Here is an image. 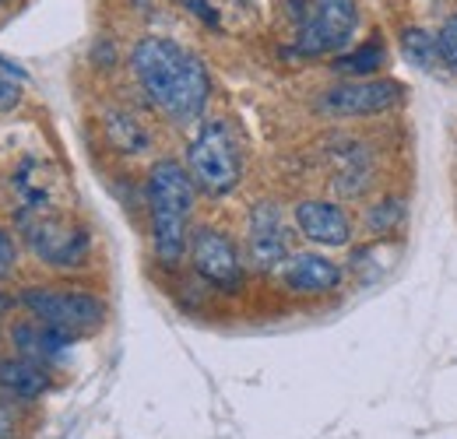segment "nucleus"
Segmentation results:
<instances>
[{
  "label": "nucleus",
  "mask_w": 457,
  "mask_h": 439,
  "mask_svg": "<svg viewBox=\"0 0 457 439\" xmlns=\"http://www.w3.org/2000/svg\"><path fill=\"white\" fill-rule=\"evenodd\" d=\"M130 70L148 95V103L166 112L172 123H194L212 95V78L204 63L172 39L148 36L130 50Z\"/></svg>",
  "instance_id": "obj_1"
},
{
  "label": "nucleus",
  "mask_w": 457,
  "mask_h": 439,
  "mask_svg": "<svg viewBox=\"0 0 457 439\" xmlns=\"http://www.w3.org/2000/svg\"><path fill=\"white\" fill-rule=\"evenodd\" d=\"M197 183L190 169L172 159L152 165L148 172V211H152V246L162 268H176L190 243H187V221L194 211Z\"/></svg>",
  "instance_id": "obj_2"
},
{
  "label": "nucleus",
  "mask_w": 457,
  "mask_h": 439,
  "mask_svg": "<svg viewBox=\"0 0 457 439\" xmlns=\"http://www.w3.org/2000/svg\"><path fill=\"white\" fill-rule=\"evenodd\" d=\"M295 18V56H328L352 43L359 25L355 0H288Z\"/></svg>",
  "instance_id": "obj_3"
},
{
  "label": "nucleus",
  "mask_w": 457,
  "mask_h": 439,
  "mask_svg": "<svg viewBox=\"0 0 457 439\" xmlns=\"http://www.w3.org/2000/svg\"><path fill=\"white\" fill-rule=\"evenodd\" d=\"M18 225H21L29 250L43 264L71 271V268H81L88 261V250H92L88 232L78 221L63 219L57 208H21Z\"/></svg>",
  "instance_id": "obj_4"
},
{
  "label": "nucleus",
  "mask_w": 457,
  "mask_h": 439,
  "mask_svg": "<svg viewBox=\"0 0 457 439\" xmlns=\"http://www.w3.org/2000/svg\"><path fill=\"white\" fill-rule=\"evenodd\" d=\"M187 169L197 183V190H204L208 197H226L236 190L239 176H243V159L236 148V137L228 134L222 120H208L197 137L190 141L187 152Z\"/></svg>",
  "instance_id": "obj_5"
},
{
  "label": "nucleus",
  "mask_w": 457,
  "mask_h": 439,
  "mask_svg": "<svg viewBox=\"0 0 457 439\" xmlns=\"http://www.w3.org/2000/svg\"><path fill=\"white\" fill-rule=\"evenodd\" d=\"M18 302L43 324L67 334H88L99 330L106 320V302L92 292H63V288H25L18 295Z\"/></svg>",
  "instance_id": "obj_6"
},
{
  "label": "nucleus",
  "mask_w": 457,
  "mask_h": 439,
  "mask_svg": "<svg viewBox=\"0 0 457 439\" xmlns=\"http://www.w3.org/2000/svg\"><path fill=\"white\" fill-rule=\"evenodd\" d=\"M404 103V88L398 81H366V78H352L335 85L331 92H324L317 99V112L335 116V120H366L377 112H391Z\"/></svg>",
  "instance_id": "obj_7"
},
{
  "label": "nucleus",
  "mask_w": 457,
  "mask_h": 439,
  "mask_svg": "<svg viewBox=\"0 0 457 439\" xmlns=\"http://www.w3.org/2000/svg\"><path fill=\"white\" fill-rule=\"evenodd\" d=\"M190 264L194 271L204 277L208 285L215 288H239L243 281V261H239V250L236 243L228 239L222 228L215 225H197L190 232Z\"/></svg>",
  "instance_id": "obj_8"
},
{
  "label": "nucleus",
  "mask_w": 457,
  "mask_h": 439,
  "mask_svg": "<svg viewBox=\"0 0 457 439\" xmlns=\"http://www.w3.org/2000/svg\"><path fill=\"white\" fill-rule=\"evenodd\" d=\"M292 228H288L286 215L275 201H257L253 211H250V228H246V250H250V261L261 268V271H271V268H282L286 257L292 253Z\"/></svg>",
  "instance_id": "obj_9"
},
{
  "label": "nucleus",
  "mask_w": 457,
  "mask_h": 439,
  "mask_svg": "<svg viewBox=\"0 0 457 439\" xmlns=\"http://www.w3.org/2000/svg\"><path fill=\"white\" fill-rule=\"evenodd\" d=\"M278 275L292 295H328L342 285V268L320 253H288Z\"/></svg>",
  "instance_id": "obj_10"
},
{
  "label": "nucleus",
  "mask_w": 457,
  "mask_h": 439,
  "mask_svg": "<svg viewBox=\"0 0 457 439\" xmlns=\"http://www.w3.org/2000/svg\"><path fill=\"white\" fill-rule=\"evenodd\" d=\"M295 228L317 246H345L352 239V219L335 201H299Z\"/></svg>",
  "instance_id": "obj_11"
},
{
  "label": "nucleus",
  "mask_w": 457,
  "mask_h": 439,
  "mask_svg": "<svg viewBox=\"0 0 457 439\" xmlns=\"http://www.w3.org/2000/svg\"><path fill=\"white\" fill-rule=\"evenodd\" d=\"M11 341H14L18 355H25V359H32V362L50 366L54 359H60V355L71 348L74 334L50 327V324H43V320H36V317H32V320H25V324H14V327H11Z\"/></svg>",
  "instance_id": "obj_12"
},
{
  "label": "nucleus",
  "mask_w": 457,
  "mask_h": 439,
  "mask_svg": "<svg viewBox=\"0 0 457 439\" xmlns=\"http://www.w3.org/2000/svg\"><path fill=\"white\" fill-rule=\"evenodd\" d=\"M54 386L50 369L43 362H32L25 355L14 359H0V390L18 397V401H39L46 390Z\"/></svg>",
  "instance_id": "obj_13"
},
{
  "label": "nucleus",
  "mask_w": 457,
  "mask_h": 439,
  "mask_svg": "<svg viewBox=\"0 0 457 439\" xmlns=\"http://www.w3.org/2000/svg\"><path fill=\"white\" fill-rule=\"evenodd\" d=\"M401 54L415 70H426V74L444 67L440 46H436V32H426V29H404L401 32Z\"/></svg>",
  "instance_id": "obj_14"
},
{
  "label": "nucleus",
  "mask_w": 457,
  "mask_h": 439,
  "mask_svg": "<svg viewBox=\"0 0 457 439\" xmlns=\"http://www.w3.org/2000/svg\"><path fill=\"white\" fill-rule=\"evenodd\" d=\"M384 60H387V43L380 36H373L362 46H355L352 54L338 56L335 60V70L348 74V78H370V74H377L384 67Z\"/></svg>",
  "instance_id": "obj_15"
},
{
  "label": "nucleus",
  "mask_w": 457,
  "mask_h": 439,
  "mask_svg": "<svg viewBox=\"0 0 457 439\" xmlns=\"http://www.w3.org/2000/svg\"><path fill=\"white\" fill-rule=\"evenodd\" d=\"M106 137H110L116 152H127V155H137V152L148 148V134L130 112H110L106 116Z\"/></svg>",
  "instance_id": "obj_16"
},
{
  "label": "nucleus",
  "mask_w": 457,
  "mask_h": 439,
  "mask_svg": "<svg viewBox=\"0 0 457 439\" xmlns=\"http://www.w3.org/2000/svg\"><path fill=\"white\" fill-rule=\"evenodd\" d=\"M21 81H25V70L0 56V112L18 110V103H21Z\"/></svg>",
  "instance_id": "obj_17"
},
{
  "label": "nucleus",
  "mask_w": 457,
  "mask_h": 439,
  "mask_svg": "<svg viewBox=\"0 0 457 439\" xmlns=\"http://www.w3.org/2000/svg\"><path fill=\"white\" fill-rule=\"evenodd\" d=\"M401 219H404V204L398 197H384L366 211V228L370 232H391L401 225Z\"/></svg>",
  "instance_id": "obj_18"
},
{
  "label": "nucleus",
  "mask_w": 457,
  "mask_h": 439,
  "mask_svg": "<svg viewBox=\"0 0 457 439\" xmlns=\"http://www.w3.org/2000/svg\"><path fill=\"white\" fill-rule=\"evenodd\" d=\"M436 46H440V60L447 70H457V14H451L440 32H436Z\"/></svg>",
  "instance_id": "obj_19"
},
{
  "label": "nucleus",
  "mask_w": 457,
  "mask_h": 439,
  "mask_svg": "<svg viewBox=\"0 0 457 439\" xmlns=\"http://www.w3.org/2000/svg\"><path fill=\"white\" fill-rule=\"evenodd\" d=\"M18 264V243L7 228H0V277H7Z\"/></svg>",
  "instance_id": "obj_20"
},
{
  "label": "nucleus",
  "mask_w": 457,
  "mask_h": 439,
  "mask_svg": "<svg viewBox=\"0 0 457 439\" xmlns=\"http://www.w3.org/2000/svg\"><path fill=\"white\" fill-rule=\"evenodd\" d=\"M14 415L7 411V404H0V439H14Z\"/></svg>",
  "instance_id": "obj_21"
},
{
  "label": "nucleus",
  "mask_w": 457,
  "mask_h": 439,
  "mask_svg": "<svg viewBox=\"0 0 457 439\" xmlns=\"http://www.w3.org/2000/svg\"><path fill=\"white\" fill-rule=\"evenodd\" d=\"M187 7H190L194 14H201L204 21H212V25H219V18H215V11H212V7H204V0H187Z\"/></svg>",
  "instance_id": "obj_22"
},
{
  "label": "nucleus",
  "mask_w": 457,
  "mask_h": 439,
  "mask_svg": "<svg viewBox=\"0 0 457 439\" xmlns=\"http://www.w3.org/2000/svg\"><path fill=\"white\" fill-rule=\"evenodd\" d=\"M0 4H7V0H0Z\"/></svg>",
  "instance_id": "obj_23"
}]
</instances>
